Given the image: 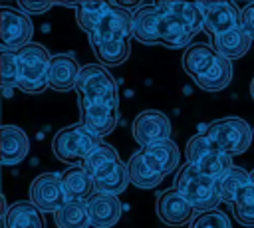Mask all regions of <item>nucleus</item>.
Returning a JSON list of instances; mask_svg holds the SVG:
<instances>
[{"label": "nucleus", "mask_w": 254, "mask_h": 228, "mask_svg": "<svg viewBox=\"0 0 254 228\" xmlns=\"http://www.w3.org/2000/svg\"><path fill=\"white\" fill-rule=\"evenodd\" d=\"M79 109H81V125L95 137L103 139L105 135H109L115 125H117V107L111 105H103V103H87V101H79Z\"/></svg>", "instance_id": "obj_13"}, {"label": "nucleus", "mask_w": 254, "mask_h": 228, "mask_svg": "<svg viewBox=\"0 0 254 228\" xmlns=\"http://www.w3.org/2000/svg\"><path fill=\"white\" fill-rule=\"evenodd\" d=\"M62 180L67 192V200H87L95 192L93 176H89L81 165L65 169L62 172Z\"/></svg>", "instance_id": "obj_23"}, {"label": "nucleus", "mask_w": 254, "mask_h": 228, "mask_svg": "<svg viewBox=\"0 0 254 228\" xmlns=\"http://www.w3.org/2000/svg\"><path fill=\"white\" fill-rule=\"evenodd\" d=\"M75 89L79 93V101L103 103V105L117 107L115 77L99 63H87V65L81 67Z\"/></svg>", "instance_id": "obj_6"}, {"label": "nucleus", "mask_w": 254, "mask_h": 228, "mask_svg": "<svg viewBox=\"0 0 254 228\" xmlns=\"http://www.w3.org/2000/svg\"><path fill=\"white\" fill-rule=\"evenodd\" d=\"M250 44H252V38L242 28H234L230 32H224L212 38V48L216 50L218 56L226 57L228 61L242 57L250 50Z\"/></svg>", "instance_id": "obj_21"}, {"label": "nucleus", "mask_w": 254, "mask_h": 228, "mask_svg": "<svg viewBox=\"0 0 254 228\" xmlns=\"http://www.w3.org/2000/svg\"><path fill=\"white\" fill-rule=\"evenodd\" d=\"M129 169L123 161H117L113 165H109L107 169H103L99 174L93 176V186H95V192H101V194H111V196H117L121 194L127 184H129Z\"/></svg>", "instance_id": "obj_20"}, {"label": "nucleus", "mask_w": 254, "mask_h": 228, "mask_svg": "<svg viewBox=\"0 0 254 228\" xmlns=\"http://www.w3.org/2000/svg\"><path fill=\"white\" fill-rule=\"evenodd\" d=\"M58 228H89V214L85 200H67L60 210L54 212Z\"/></svg>", "instance_id": "obj_27"}, {"label": "nucleus", "mask_w": 254, "mask_h": 228, "mask_svg": "<svg viewBox=\"0 0 254 228\" xmlns=\"http://www.w3.org/2000/svg\"><path fill=\"white\" fill-rule=\"evenodd\" d=\"M101 143L99 137L91 135L81 123L60 129L52 139V153L58 161L67 163L71 167L83 163Z\"/></svg>", "instance_id": "obj_3"}, {"label": "nucleus", "mask_w": 254, "mask_h": 228, "mask_svg": "<svg viewBox=\"0 0 254 228\" xmlns=\"http://www.w3.org/2000/svg\"><path fill=\"white\" fill-rule=\"evenodd\" d=\"M2 139V165H18L30 151L28 135L16 125H4L0 131Z\"/></svg>", "instance_id": "obj_18"}, {"label": "nucleus", "mask_w": 254, "mask_h": 228, "mask_svg": "<svg viewBox=\"0 0 254 228\" xmlns=\"http://www.w3.org/2000/svg\"><path fill=\"white\" fill-rule=\"evenodd\" d=\"M250 184L254 186V171H250Z\"/></svg>", "instance_id": "obj_38"}, {"label": "nucleus", "mask_w": 254, "mask_h": 228, "mask_svg": "<svg viewBox=\"0 0 254 228\" xmlns=\"http://www.w3.org/2000/svg\"><path fill=\"white\" fill-rule=\"evenodd\" d=\"M159 20H161V10L157 8V4L139 6L133 12V38L147 46L161 44L159 42Z\"/></svg>", "instance_id": "obj_17"}, {"label": "nucleus", "mask_w": 254, "mask_h": 228, "mask_svg": "<svg viewBox=\"0 0 254 228\" xmlns=\"http://www.w3.org/2000/svg\"><path fill=\"white\" fill-rule=\"evenodd\" d=\"M190 26L177 16L175 12H165L161 10V20H159V42L167 48H189L190 38H192Z\"/></svg>", "instance_id": "obj_16"}, {"label": "nucleus", "mask_w": 254, "mask_h": 228, "mask_svg": "<svg viewBox=\"0 0 254 228\" xmlns=\"http://www.w3.org/2000/svg\"><path fill=\"white\" fill-rule=\"evenodd\" d=\"M129 180L137 186V188H155L159 186V182L163 180V174H159L145 159L143 151H137L135 155H131L129 163Z\"/></svg>", "instance_id": "obj_26"}, {"label": "nucleus", "mask_w": 254, "mask_h": 228, "mask_svg": "<svg viewBox=\"0 0 254 228\" xmlns=\"http://www.w3.org/2000/svg\"><path fill=\"white\" fill-rule=\"evenodd\" d=\"M230 79H232V63L226 57L218 56L214 63L194 79V83L204 91H220L230 83Z\"/></svg>", "instance_id": "obj_25"}, {"label": "nucleus", "mask_w": 254, "mask_h": 228, "mask_svg": "<svg viewBox=\"0 0 254 228\" xmlns=\"http://www.w3.org/2000/svg\"><path fill=\"white\" fill-rule=\"evenodd\" d=\"M85 204H87V214H89V222L93 228H111L121 218L123 206L117 196L93 192L85 200Z\"/></svg>", "instance_id": "obj_15"}, {"label": "nucleus", "mask_w": 254, "mask_h": 228, "mask_svg": "<svg viewBox=\"0 0 254 228\" xmlns=\"http://www.w3.org/2000/svg\"><path fill=\"white\" fill-rule=\"evenodd\" d=\"M34 36V24L30 16H26L20 10L2 8L0 10V42L2 48L20 52L28 44H32Z\"/></svg>", "instance_id": "obj_9"}, {"label": "nucleus", "mask_w": 254, "mask_h": 228, "mask_svg": "<svg viewBox=\"0 0 254 228\" xmlns=\"http://www.w3.org/2000/svg\"><path fill=\"white\" fill-rule=\"evenodd\" d=\"M189 228H232V224H230L228 216H226L222 210L214 208V210L198 212V214L190 220Z\"/></svg>", "instance_id": "obj_34"}, {"label": "nucleus", "mask_w": 254, "mask_h": 228, "mask_svg": "<svg viewBox=\"0 0 254 228\" xmlns=\"http://www.w3.org/2000/svg\"><path fill=\"white\" fill-rule=\"evenodd\" d=\"M192 206L187 202V198L173 186V188H167L163 190L159 196H157V206H155V212L159 216V220L167 226H183L187 224L189 220H192Z\"/></svg>", "instance_id": "obj_12"}, {"label": "nucleus", "mask_w": 254, "mask_h": 228, "mask_svg": "<svg viewBox=\"0 0 254 228\" xmlns=\"http://www.w3.org/2000/svg\"><path fill=\"white\" fill-rule=\"evenodd\" d=\"M240 28L254 40V4H248L242 8V16H240Z\"/></svg>", "instance_id": "obj_36"}, {"label": "nucleus", "mask_w": 254, "mask_h": 228, "mask_svg": "<svg viewBox=\"0 0 254 228\" xmlns=\"http://www.w3.org/2000/svg\"><path fill=\"white\" fill-rule=\"evenodd\" d=\"M2 218H4V228H44L42 212L30 200L12 202Z\"/></svg>", "instance_id": "obj_22"}, {"label": "nucleus", "mask_w": 254, "mask_h": 228, "mask_svg": "<svg viewBox=\"0 0 254 228\" xmlns=\"http://www.w3.org/2000/svg\"><path fill=\"white\" fill-rule=\"evenodd\" d=\"M0 75H2V87L6 97H10L12 87H18V52L0 48Z\"/></svg>", "instance_id": "obj_31"}, {"label": "nucleus", "mask_w": 254, "mask_h": 228, "mask_svg": "<svg viewBox=\"0 0 254 228\" xmlns=\"http://www.w3.org/2000/svg\"><path fill=\"white\" fill-rule=\"evenodd\" d=\"M79 71L81 67L73 54H56L50 61L48 87H52L54 91H71L77 87Z\"/></svg>", "instance_id": "obj_14"}, {"label": "nucleus", "mask_w": 254, "mask_h": 228, "mask_svg": "<svg viewBox=\"0 0 254 228\" xmlns=\"http://www.w3.org/2000/svg\"><path fill=\"white\" fill-rule=\"evenodd\" d=\"M232 212L242 226H254V186L248 184L232 204Z\"/></svg>", "instance_id": "obj_33"}, {"label": "nucleus", "mask_w": 254, "mask_h": 228, "mask_svg": "<svg viewBox=\"0 0 254 228\" xmlns=\"http://www.w3.org/2000/svg\"><path fill=\"white\" fill-rule=\"evenodd\" d=\"M52 56L42 44H28L18 52V89L24 93H42L48 87Z\"/></svg>", "instance_id": "obj_5"}, {"label": "nucleus", "mask_w": 254, "mask_h": 228, "mask_svg": "<svg viewBox=\"0 0 254 228\" xmlns=\"http://www.w3.org/2000/svg\"><path fill=\"white\" fill-rule=\"evenodd\" d=\"M119 161V157H117V151L111 147V145H99L83 163H81V167L85 169V172L89 174V176H95V174H99L103 169H107L109 165H113V163H117Z\"/></svg>", "instance_id": "obj_32"}, {"label": "nucleus", "mask_w": 254, "mask_h": 228, "mask_svg": "<svg viewBox=\"0 0 254 228\" xmlns=\"http://www.w3.org/2000/svg\"><path fill=\"white\" fill-rule=\"evenodd\" d=\"M131 131H133L135 143H139L145 149L155 143L167 141L171 137V121L167 119L165 113L157 109H147L133 119Z\"/></svg>", "instance_id": "obj_10"}, {"label": "nucleus", "mask_w": 254, "mask_h": 228, "mask_svg": "<svg viewBox=\"0 0 254 228\" xmlns=\"http://www.w3.org/2000/svg\"><path fill=\"white\" fill-rule=\"evenodd\" d=\"M109 8H111L109 2H81V6L75 10V22L89 36L101 24Z\"/></svg>", "instance_id": "obj_30"}, {"label": "nucleus", "mask_w": 254, "mask_h": 228, "mask_svg": "<svg viewBox=\"0 0 254 228\" xmlns=\"http://www.w3.org/2000/svg\"><path fill=\"white\" fill-rule=\"evenodd\" d=\"M175 188L187 198V202L198 210V212H206V210H214L220 202V192H218V180L200 172L196 167L192 165H185L181 167V171L175 176Z\"/></svg>", "instance_id": "obj_2"}, {"label": "nucleus", "mask_w": 254, "mask_h": 228, "mask_svg": "<svg viewBox=\"0 0 254 228\" xmlns=\"http://www.w3.org/2000/svg\"><path fill=\"white\" fill-rule=\"evenodd\" d=\"M204 16V30L214 38L234 28H240L242 10L232 2H196Z\"/></svg>", "instance_id": "obj_11"}, {"label": "nucleus", "mask_w": 254, "mask_h": 228, "mask_svg": "<svg viewBox=\"0 0 254 228\" xmlns=\"http://www.w3.org/2000/svg\"><path fill=\"white\" fill-rule=\"evenodd\" d=\"M250 184V172H246L240 167H232L228 172H224L218 178V192H220V200L222 202H230L234 204V200L238 198V194Z\"/></svg>", "instance_id": "obj_28"}, {"label": "nucleus", "mask_w": 254, "mask_h": 228, "mask_svg": "<svg viewBox=\"0 0 254 228\" xmlns=\"http://www.w3.org/2000/svg\"><path fill=\"white\" fill-rule=\"evenodd\" d=\"M218 57L216 50L212 46H206V44H192L185 50L183 54V69L192 77L196 79L198 75H202L212 63L214 59Z\"/></svg>", "instance_id": "obj_24"}, {"label": "nucleus", "mask_w": 254, "mask_h": 228, "mask_svg": "<svg viewBox=\"0 0 254 228\" xmlns=\"http://www.w3.org/2000/svg\"><path fill=\"white\" fill-rule=\"evenodd\" d=\"M157 8L165 12H175L177 16H181L190 26L192 34H198L204 30V16L196 2H157Z\"/></svg>", "instance_id": "obj_29"}, {"label": "nucleus", "mask_w": 254, "mask_h": 228, "mask_svg": "<svg viewBox=\"0 0 254 228\" xmlns=\"http://www.w3.org/2000/svg\"><path fill=\"white\" fill-rule=\"evenodd\" d=\"M250 95H252V99H254V79L250 81Z\"/></svg>", "instance_id": "obj_37"}, {"label": "nucleus", "mask_w": 254, "mask_h": 228, "mask_svg": "<svg viewBox=\"0 0 254 228\" xmlns=\"http://www.w3.org/2000/svg\"><path fill=\"white\" fill-rule=\"evenodd\" d=\"M30 202L40 212H56L67 202V192L62 174L42 172L30 182Z\"/></svg>", "instance_id": "obj_8"}, {"label": "nucleus", "mask_w": 254, "mask_h": 228, "mask_svg": "<svg viewBox=\"0 0 254 228\" xmlns=\"http://www.w3.org/2000/svg\"><path fill=\"white\" fill-rule=\"evenodd\" d=\"M206 135L230 157L244 153L254 139L252 127L240 117H222L212 121L206 125Z\"/></svg>", "instance_id": "obj_7"}, {"label": "nucleus", "mask_w": 254, "mask_h": 228, "mask_svg": "<svg viewBox=\"0 0 254 228\" xmlns=\"http://www.w3.org/2000/svg\"><path fill=\"white\" fill-rule=\"evenodd\" d=\"M147 163L159 172V174H169L173 172L177 167H179V161H181V155H179V147L167 139V141H161V143H155L151 147H145L141 149Z\"/></svg>", "instance_id": "obj_19"}, {"label": "nucleus", "mask_w": 254, "mask_h": 228, "mask_svg": "<svg viewBox=\"0 0 254 228\" xmlns=\"http://www.w3.org/2000/svg\"><path fill=\"white\" fill-rule=\"evenodd\" d=\"M131 36H133V14L119 4H111L101 24L87 38L99 63L113 67V65H121L129 57Z\"/></svg>", "instance_id": "obj_1"}, {"label": "nucleus", "mask_w": 254, "mask_h": 228, "mask_svg": "<svg viewBox=\"0 0 254 228\" xmlns=\"http://www.w3.org/2000/svg\"><path fill=\"white\" fill-rule=\"evenodd\" d=\"M52 6H56V2H30V0H20L18 8L20 12H24L26 16H34V14H46Z\"/></svg>", "instance_id": "obj_35"}, {"label": "nucleus", "mask_w": 254, "mask_h": 228, "mask_svg": "<svg viewBox=\"0 0 254 228\" xmlns=\"http://www.w3.org/2000/svg\"><path fill=\"white\" fill-rule=\"evenodd\" d=\"M185 157H187L189 165L196 167L200 172H204L216 180L234 167L230 155L224 153L206 133H198L187 141Z\"/></svg>", "instance_id": "obj_4"}]
</instances>
